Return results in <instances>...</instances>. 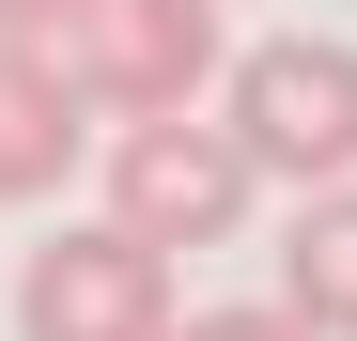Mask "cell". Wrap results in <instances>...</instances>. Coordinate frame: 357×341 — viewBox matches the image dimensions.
Listing matches in <instances>:
<instances>
[{"label": "cell", "mask_w": 357, "mask_h": 341, "mask_svg": "<svg viewBox=\"0 0 357 341\" xmlns=\"http://www.w3.org/2000/svg\"><path fill=\"white\" fill-rule=\"evenodd\" d=\"M218 125L264 187H357V47L342 31H264L218 63Z\"/></svg>", "instance_id": "obj_1"}, {"label": "cell", "mask_w": 357, "mask_h": 341, "mask_svg": "<svg viewBox=\"0 0 357 341\" xmlns=\"http://www.w3.org/2000/svg\"><path fill=\"white\" fill-rule=\"evenodd\" d=\"M0 31H16V47H47V31H63V0H0Z\"/></svg>", "instance_id": "obj_8"}, {"label": "cell", "mask_w": 357, "mask_h": 341, "mask_svg": "<svg viewBox=\"0 0 357 341\" xmlns=\"http://www.w3.org/2000/svg\"><path fill=\"white\" fill-rule=\"evenodd\" d=\"M264 202V170L233 155V125H202V109H125L109 125V217H125L140 248H233Z\"/></svg>", "instance_id": "obj_2"}, {"label": "cell", "mask_w": 357, "mask_h": 341, "mask_svg": "<svg viewBox=\"0 0 357 341\" xmlns=\"http://www.w3.org/2000/svg\"><path fill=\"white\" fill-rule=\"evenodd\" d=\"M171 326V248H140L125 217H63L16 279V341H155Z\"/></svg>", "instance_id": "obj_4"}, {"label": "cell", "mask_w": 357, "mask_h": 341, "mask_svg": "<svg viewBox=\"0 0 357 341\" xmlns=\"http://www.w3.org/2000/svg\"><path fill=\"white\" fill-rule=\"evenodd\" d=\"M280 310L311 341H357V187H295V264H280Z\"/></svg>", "instance_id": "obj_6"}, {"label": "cell", "mask_w": 357, "mask_h": 341, "mask_svg": "<svg viewBox=\"0 0 357 341\" xmlns=\"http://www.w3.org/2000/svg\"><path fill=\"white\" fill-rule=\"evenodd\" d=\"M78 155H93V93L63 78V47L0 31V202H63Z\"/></svg>", "instance_id": "obj_5"}, {"label": "cell", "mask_w": 357, "mask_h": 341, "mask_svg": "<svg viewBox=\"0 0 357 341\" xmlns=\"http://www.w3.org/2000/svg\"><path fill=\"white\" fill-rule=\"evenodd\" d=\"M155 341H311V326H295L280 295H233V310H171Z\"/></svg>", "instance_id": "obj_7"}, {"label": "cell", "mask_w": 357, "mask_h": 341, "mask_svg": "<svg viewBox=\"0 0 357 341\" xmlns=\"http://www.w3.org/2000/svg\"><path fill=\"white\" fill-rule=\"evenodd\" d=\"M63 78L125 125V109H202L218 63H233V31H218V0H63Z\"/></svg>", "instance_id": "obj_3"}]
</instances>
